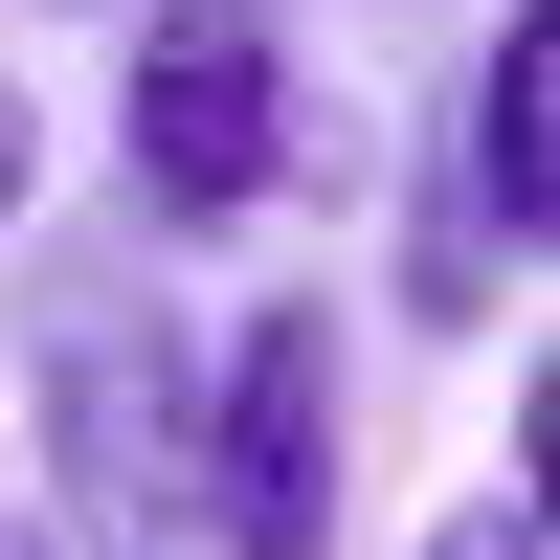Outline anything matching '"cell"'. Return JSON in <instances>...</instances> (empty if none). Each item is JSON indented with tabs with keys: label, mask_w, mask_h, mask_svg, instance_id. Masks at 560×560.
<instances>
[{
	"label": "cell",
	"mask_w": 560,
	"mask_h": 560,
	"mask_svg": "<svg viewBox=\"0 0 560 560\" xmlns=\"http://www.w3.org/2000/svg\"><path fill=\"white\" fill-rule=\"evenodd\" d=\"M471 224H493V247L560 224V23H538V0H516V45L471 68Z\"/></svg>",
	"instance_id": "3957f363"
},
{
	"label": "cell",
	"mask_w": 560,
	"mask_h": 560,
	"mask_svg": "<svg viewBox=\"0 0 560 560\" xmlns=\"http://www.w3.org/2000/svg\"><path fill=\"white\" fill-rule=\"evenodd\" d=\"M427 560H560V538H538V493H471V516H448Z\"/></svg>",
	"instance_id": "277c9868"
},
{
	"label": "cell",
	"mask_w": 560,
	"mask_h": 560,
	"mask_svg": "<svg viewBox=\"0 0 560 560\" xmlns=\"http://www.w3.org/2000/svg\"><path fill=\"white\" fill-rule=\"evenodd\" d=\"M202 493H224V560H314L337 538V314H247L224 337V448H202Z\"/></svg>",
	"instance_id": "7a4b0ae2"
},
{
	"label": "cell",
	"mask_w": 560,
	"mask_h": 560,
	"mask_svg": "<svg viewBox=\"0 0 560 560\" xmlns=\"http://www.w3.org/2000/svg\"><path fill=\"white\" fill-rule=\"evenodd\" d=\"M23 179H45V90L0 68V224H23Z\"/></svg>",
	"instance_id": "5b68a950"
},
{
	"label": "cell",
	"mask_w": 560,
	"mask_h": 560,
	"mask_svg": "<svg viewBox=\"0 0 560 560\" xmlns=\"http://www.w3.org/2000/svg\"><path fill=\"white\" fill-rule=\"evenodd\" d=\"M113 135H135V202L158 224H247L269 179H292V23H269V0H158Z\"/></svg>",
	"instance_id": "6da1fadb"
},
{
	"label": "cell",
	"mask_w": 560,
	"mask_h": 560,
	"mask_svg": "<svg viewBox=\"0 0 560 560\" xmlns=\"http://www.w3.org/2000/svg\"><path fill=\"white\" fill-rule=\"evenodd\" d=\"M0 560H68V538H45V516H0Z\"/></svg>",
	"instance_id": "8992f818"
}]
</instances>
